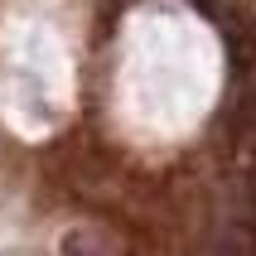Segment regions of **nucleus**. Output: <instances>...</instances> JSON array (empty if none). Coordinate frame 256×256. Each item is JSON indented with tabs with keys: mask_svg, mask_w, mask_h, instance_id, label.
Here are the masks:
<instances>
[]
</instances>
